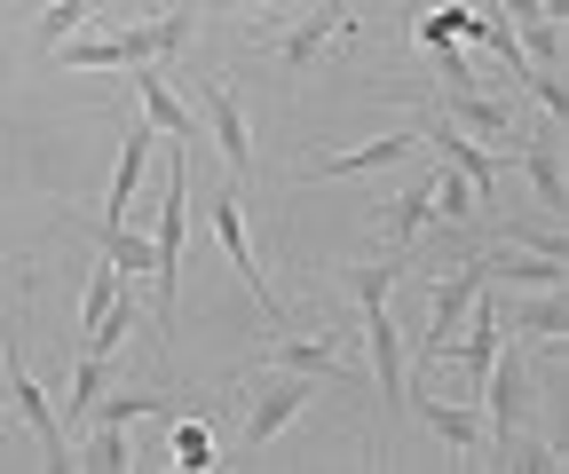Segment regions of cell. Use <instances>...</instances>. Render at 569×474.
<instances>
[{"mask_svg":"<svg viewBox=\"0 0 569 474\" xmlns=\"http://www.w3.org/2000/svg\"><path fill=\"white\" fill-rule=\"evenodd\" d=\"M459 134H475V143H498V134H515V103L507 95H482V88H443L436 103Z\"/></svg>","mask_w":569,"mask_h":474,"instance_id":"14","label":"cell"},{"mask_svg":"<svg viewBox=\"0 0 569 474\" xmlns=\"http://www.w3.org/2000/svg\"><path fill=\"white\" fill-rule=\"evenodd\" d=\"M498 332H507V324H498V301H490V285H482V293L467 301V324L451 332V349H443V356H459V364L482 380V364L498 356ZM443 356H436V364H443Z\"/></svg>","mask_w":569,"mask_h":474,"instance_id":"15","label":"cell"},{"mask_svg":"<svg viewBox=\"0 0 569 474\" xmlns=\"http://www.w3.org/2000/svg\"><path fill=\"white\" fill-rule=\"evenodd\" d=\"M490 278H482V261H451L443 269V285L427 293V332H419V364H436L443 349H451V332L467 324V301L482 293Z\"/></svg>","mask_w":569,"mask_h":474,"instance_id":"6","label":"cell"},{"mask_svg":"<svg viewBox=\"0 0 569 474\" xmlns=\"http://www.w3.org/2000/svg\"><path fill=\"white\" fill-rule=\"evenodd\" d=\"M71 466H96V474H127V466H134V451H127V427H96V435H88V451L71 458Z\"/></svg>","mask_w":569,"mask_h":474,"instance_id":"31","label":"cell"},{"mask_svg":"<svg viewBox=\"0 0 569 474\" xmlns=\"http://www.w3.org/2000/svg\"><path fill=\"white\" fill-rule=\"evenodd\" d=\"M96 9H103V0H48V9H40V48H56V40H71V32H88Z\"/></svg>","mask_w":569,"mask_h":474,"instance_id":"28","label":"cell"},{"mask_svg":"<svg viewBox=\"0 0 569 474\" xmlns=\"http://www.w3.org/2000/svg\"><path fill=\"white\" fill-rule=\"evenodd\" d=\"M498 9H507L515 24H538V17H546V0H498Z\"/></svg>","mask_w":569,"mask_h":474,"instance_id":"34","label":"cell"},{"mask_svg":"<svg viewBox=\"0 0 569 474\" xmlns=\"http://www.w3.org/2000/svg\"><path fill=\"white\" fill-rule=\"evenodd\" d=\"M482 278H498V285H561L569 269H561V253H538V245H498V253H482Z\"/></svg>","mask_w":569,"mask_h":474,"instance_id":"17","label":"cell"},{"mask_svg":"<svg viewBox=\"0 0 569 474\" xmlns=\"http://www.w3.org/2000/svg\"><path fill=\"white\" fill-rule=\"evenodd\" d=\"M419 230H427V182L411 174V182L388 198V206H380V238H388V253H396V261H411Z\"/></svg>","mask_w":569,"mask_h":474,"instance_id":"18","label":"cell"},{"mask_svg":"<svg viewBox=\"0 0 569 474\" xmlns=\"http://www.w3.org/2000/svg\"><path fill=\"white\" fill-rule=\"evenodd\" d=\"M134 103H142V119H151L159 134H174V143H206V127H198V111L167 88V72H159V63H134Z\"/></svg>","mask_w":569,"mask_h":474,"instance_id":"11","label":"cell"},{"mask_svg":"<svg viewBox=\"0 0 569 474\" xmlns=\"http://www.w3.org/2000/svg\"><path fill=\"white\" fill-rule=\"evenodd\" d=\"M403 269H411V261H396V253H380V261H348V269H340V285L356 293V309H372V301H388V293H396Z\"/></svg>","mask_w":569,"mask_h":474,"instance_id":"26","label":"cell"},{"mask_svg":"<svg viewBox=\"0 0 569 474\" xmlns=\"http://www.w3.org/2000/svg\"><path fill=\"white\" fill-rule=\"evenodd\" d=\"M213 230H222V253H230V269H238V278H246V293H253V309L284 332V301L269 293V269L253 261V238H246V182H230L222 190V206H213Z\"/></svg>","mask_w":569,"mask_h":474,"instance_id":"5","label":"cell"},{"mask_svg":"<svg viewBox=\"0 0 569 474\" xmlns=\"http://www.w3.org/2000/svg\"><path fill=\"white\" fill-rule=\"evenodd\" d=\"M522 174H530V190H538V206L561 222V206H569V174H561L553 134H522Z\"/></svg>","mask_w":569,"mask_h":474,"instance_id":"19","label":"cell"},{"mask_svg":"<svg viewBox=\"0 0 569 474\" xmlns=\"http://www.w3.org/2000/svg\"><path fill=\"white\" fill-rule=\"evenodd\" d=\"M365 349H372V387H380V412H403L411 403V356H403V332L388 316V301L365 309Z\"/></svg>","mask_w":569,"mask_h":474,"instance_id":"8","label":"cell"},{"mask_svg":"<svg viewBox=\"0 0 569 474\" xmlns=\"http://www.w3.org/2000/svg\"><path fill=\"white\" fill-rule=\"evenodd\" d=\"M198 127H206V143L222 151L230 182H253V127H246V103H238V88H230V80H213V88H206Z\"/></svg>","mask_w":569,"mask_h":474,"instance_id":"7","label":"cell"},{"mask_svg":"<svg viewBox=\"0 0 569 474\" xmlns=\"http://www.w3.org/2000/svg\"><path fill=\"white\" fill-rule=\"evenodd\" d=\"M419 119H427V134H419V143H436L443 151V167H459L467 182H475V198H482V206H490V198H498V167H490V151L475 143V134H459L436 103H419Z\"/></svg>","mask_w":569,"mask_h":474,"instance_id":"9","label":"cell"},{"mask_svg":"<svg viewBox=\"0 0 569 474\" xmlns=\"http://www.w3.org/2000/svg\"><path fill=\"white\" fill-rule=\"evenodd\" d=\"M246 387H253V403H246V451H269L284 427H293L301 412H309V387L317 380H301V372H246Z\"/></svg>","mask_w":569,"mask_h":474,"instance_id":"3","label":"cell"},{"mask_svg":"<svg viewBox=\"0 0 569 474\" xmlns=\"http://www.w3.org/2000/svg\"><path fill=\"white\" fill-rule=\"evenodd\" d=\"M411 40L427 48V63H436V80H443V88H475V56H467L436 17H411Z\"/></svg>","mask_w":569,"mask_h":474,"instance_id":"23","label":"cell"},{"mask_svg":"<svg viewBox=\"0 0 569 474\" xmlns=\"http://www.w3.org/2000/svg\"><path fill=\"white\" fill-rule=\"evenodd\" d=\"M134 17H159V9H190V0H127Z\"/></svg>","mask_w":569,"mask_h":474,"instance_id":"35","label":"cell"},{"mask_svg":"<svg viewBox=\"0 0 569 474\" xmlns=\"http://www.w3.org/2000/svg\"><path fill=\"white\" fill-rule=\"evenodd\" d=\"M167 458H174L182 474H198V466H213V427H206V420H182V412H174V435H167Z\"/></svg>","mask_w":569,"mask_h":474,"instance_id":"27","label":"cell"},{"mask_svg":"<svg viewBox=\"0 0 569 474\" xmlns=\"http://www.w3.org/2000/svg\"><path fill=\"white\" fill-rule=\"evenodd\" d=\"M151 151H159V127H151V119L119 134V167H111V190H103V214H111V222L134 214V190H142V167H151Z\"/></svg>","mask_w":569,"mask_h":474,"instance_id":"13","label":"cell"},{"mask_svg":"<svg viewBox=\"0 0 569 474\" xmlns=\"http://www.w3.org/2000/svg\"><path fill=\"white\" fill-rule=\"evenodd\" d=\"M0 380H9V403H17V420L32 427V443L48 451V466H71V435H63V420H56V403H48V387L24 372V356H17V324H0Z\"/></svg>","mask_w":569,"mask_h":474,"instance_id":"2","label":"cell"},{"mask_svg":"<svg viewBox=\"0 0 569 474\" xmlns=\"http://www.w3.org/2000/svg\"><path fill=\"white\" fill-rule=\"evenodd\" d=\"M475 395H482V427H490V443H507V435L522 427V412H530V364H522L507 341H498V356L482 364Z\"/></svg>","mask_w":569,"mask_h":474,"instance_id":"4","label":"cell"},{"mask_svg":"<svg viewBox=\"0 0 569 474\" xmlns=\"http://www.w3.org/2000/svg\"><path fill=\"white\" fill-rule=\"evenodd\" d=\"M174 412H182V403H174V395H159V387H127V395H111V387H103V395L88 403V420H96V427H127V420H174Z\"/></svg>","mask_w":569,"mask_h":474,"instance_id":"22","label":"cell"},{"mask_svg":"<svg viewBox=\"0 0 569 474\" xmlns=\"http://www.w3.org/2000/svg\"><path fill=\"white\" fill-rule=\"evenodd\" d=\"M515 40H522V56H530V72H553V63H561V24H553V17L515 24Z\"/></svg>","mask_w":569,"mask_h":474,"instance_id":"32","label":"cell"},{"mask_svg":"<svg viewBox=\"0 0 569 474\" xmlns=\"http://www.w3.org/2000/svg\"><path fill=\"white\" fill-rule=\"evenodd\" d=\"M96 253L119 269V278H142V269H151V238H142L134 222H111V214L96 222Z\"/></svg>","mask_w":569,"mask_h":474,"instance_id":"25","label":"cell"},{"mask_svg":"<svg viewBox=\"0 0 569 474\" xmlns=\"http://www.w3.org/2000/svg\"><path fill=\"white\" fill-rule=\"evenodd\" d=\"M419 420H427V435H443L459 458H490V427H482V412H475V403H436V395H427L419 403Z\"/></svg>","mask_w":569,"mask_h":474,"instance_id":"16","label":"cell"},{"mask_svg":"<svg viewBox=\"0 0 569 474\" xmlns=\"http://www.w3.org/2000/svg\"><path fill=\"white\" fill-rule=\"evenodd\" d=\"M182 206H190V159L174 151L159 174V230H151V332L174 324V285H182Z\"/></svg>","mask_w":569,"mask_h":474,"instance_id":"1","label":"cell"},{"mask_svg":"<svg viewBox=\"0 0 569 474\" xmlns=\"http://www.w3.org/2000/svg\"><path fill=\"white\" fill-rule=\"evenodd\" d=\"M419 151V134H372V143H348L301 167V182H348V174H372V167H403Z\"/></svg>","mask_w":569,"mask_h":474,"instance_id":"10","label":"cell"},{"mask_svg":"<svg viewBox=\"0 0 569 474\" xmlns=\"http://www.w3.org/2000/svg\"><path fill=\"white\" fill-rule=\"evenodd\" d=\"M111 301H119V269L96 253V269H88V293H80V332H96V324L111 316Z\"/></svg>","mask_w":569,"mask_h":474,"instance_id":"30","label":"cell"},{"mask_svg":"<svg viewBox=\"0 0 569 474\" xmlns=\"http://www.w3.org/2000/svg\"><path fill=\"white\" fill-rule=\"evenodd\" d=\"M340 32H348V0H317V9L277 40V63H284V72H309V63H317Z\"/></svg>","mask_w":569,"mask_h":474,"instance_id":"12","label":"cell"},{"mask_svg":"<svg viewBox=\"0 0 569 474\" xmlns=\"http://www.w3.org/2000/svg\"><path fill=\"white\" fill-rule=\"evenodd\" d=\"M419 182H427V214H436V222H475L482 214V198H475V182L459 167H427Z\"/></svg>","mask_w":569,"mask_h":474,"instance_id":"24","label":"cell"},{"mask_svg":"<svg viewBox=\"0 0 569 474\" xmlns=\"http://www.w3.org/2000/svg\"><path fill=\"white\" fill-rule=\"evenodd\" d=\"M522 88H530V95H538V103H546V111H553V119H569V88H561V80H553V72H530V80H522Z\"/></svg>","mask_w":569,"mask_h":474,"instance_id":"33","label":"cell"},{"mask_svg":"<svg viewBox=\"0 0 569 474\" xmlns=\"http://www.w3.org/2000/svg\"><path fill=\"white\" fill-rule=\"evenodd\" d=\"M269 372H301V380H348L332 332H309V341H277L269 349Z\"/></svg>","mask_w":569,"mask_h":474,"instance_id":"20","label":"cell"},{"mask_svg":"<svg viewBox=\"0 0 569 474\" xmlns=\"http://www.w3.org/2000/svg\"><path fill=\"white\" fill-rule=\"evenodd\" d=\"M206 9H269V0H206Z\"/></svg>","mask_w":569,"mask_h":474,"instance_id":"36","label":"cell"},{"mask_svg":"<svg viewBox=\"0 0 569 474\" xmlns=\"http://www.w3.org/2000/svg\"><path fill=\"white\" fill-rule=\"evenodd\" d=\"M111 387V356H96V349H80L71 356V420H88V403Z\"/></svg>","mask_w":569,"mask_h":474,"instance_id":"29","label":"cell"},{"mask_svg":"<svg viewBox=\"0 0 569 474\" xmlns=\"http://www.w3.org/2000/svg\"><path fill=\"white\" fill-rule=\"evenodd\" d=\"M498 324H507V332H530V341H561V332H569V301H561V285H538L530 301L498 309Z\"/></svg>","mask_w":569,"mask_h":474,"instance_id":"21","label":"cell"}]
</instances>
